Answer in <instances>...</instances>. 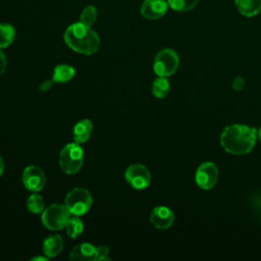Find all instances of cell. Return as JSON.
Instances as JSON below:
<instances>
[{
	"instance_id": "cb8c5ba5",
	"label": "cell",
	"mask_w": 261,
	"mask_h": 261,
	"mask_svg": "<svg viewBox=\"0 0 261 261\" xmlns=\"http://www.w3.org/2000/svg\"><path fill=\"white\" fill-rule=\"evenodd\" d=\"M245 87V80L242 76H237L232 82V88L236 91H241Z\"/></svg>"
},
{
	"instance_id": "9c48e42d",
	"label": "cell",
	"mask_w": 261,
	"mask_h": 261,
	"mask_svg": "<svg viewBox=\"0 0 261 261\" xmlns=\"http://www.w3.org/2000/svg\"><path fill=\"white\" fill-rule=\"evenodd\" d=\"M22 182L27 190L37 193L44 188L46 184V176L40 167L36 165H29L22 172Z\"/></svg>"
},
{
	"instance_id": "d4e9b609",
	"label": "cell",
	"mask_w": 261,
	"mask_h": 261,
	"mask_svg": "<svg viewBox=\"0 0 261 261\" xmlns=\"http://www.w3.org/2000/svg\"><path fill=\"white\" fill-rule=\"evenodd\" d=\"M6 56L0 49V75H2L6 69Z\"/></svg>"
},
{
	"instance_id": "3957f363",
	"label": "cell",
	"mask_w": 261,
	"mask_h": 261,
	"mask_svg": "<svg viewBox=\"0 0 261 261\" xmlns=\"http://www.w3.org/2000/svg\"><path fill=\"white\" fill-rule=\"evenodd\" d=\"M84 163V150L75 142L65 145L59 154V165L67 174H74Z\"/></svg>"
},
{
	"instance_id": "9a60e30c",
	"label": "cell",
	"mask_w": 261,
	"mask_h": 261,
	"mask_svg": "<svg viewBox=\"0 0 261 261\" xmlns=\"http://www.w3.org/2000/svg\"><path fill=\"white\" fill-rule=\"evenodd\" d=\"M234 3L245 16H254L261 11V0H234Z\"/></svg>"
},
{
	"instance_id": "484cf974",
	"label": "cell",
	"mask_w": 261,
	"mask_h": 261,
	"mask_svg": "<svg viewBox=\"0 0 261 261\" xmlns=\"http://www.w3.org/2000/svg\"><path fill=\"white\" fill-rule=\"evenodd\" d=\"M52 85H53V80H46V81H44V82L41 83V85H40V90H41L42 92L48 91V90H50V88L52 87Z\"/></svg>"
},
{
	"instance_id": "d6986e66",
	"label": "cell",
	"mask_w": 261,
	"mask_h": 261,
	"mask_svg": "<svg viewBox=\"0 0 261 261\" xmlns=\"http://www.w3.org/2000/svg\"><path fill=\"white\" fill-rule=\"evenodd\" d=\"M64 228H65V231H66V234L69 238L75 239L83 232L84 224H83V221L79 218V216L73 215V217H70L68 219Z\"/></svg>"
},
{
	"instance_id": "30bf717a",
	"label": "cell",
	"mask_w": 261,
	"mask_h": 261,
	"mask_svg": "<svg viewBox=\"0 0 261 261\" xmlns=\"http://www.w3.org/2000/svg\"><path fill=\"white\" fill-rule=\"evenodd\" d=\"M150 221L158 229H167L172 225L174 221V215L169 208L158 206L152 210Z\"/></svg>"
},
{
	"instance_id": "ac0fdd59",
	"label": "cell",
	"mask_w": 261,
	"mask_h": 261,
	"mask_svg": "<svg viewBox=\"0 0 261 261\" xmlns=\"http://www.w3.org/2000/svg\"><path fill=\"white\" fill-rule=\"evenodd\" d=\"M169 88H170V85L167 77L158 76L157 79L154 80L152 84V93L156 98L162 99L168 94Z\"/></svg>"
},
{
	"instance_id": "7c38bea8",
	"label": "cell",
	"mask_w": 261,
	"mask_h": 261,
	"mask_svg": "<svg viewBox=\"0 0 261 261\" xmlns=\"http://www.w3.org/2000/svg\"><path fill=\"white\" fill-rule=\"evenodd\" d=\"M97 248L90 243H81L75 245L69 253L70 260L94 261L97 260Z\"/></svg>"
},
{
	"instance_id": "4316f807",
	"label": "cell",
	"mask_w": 261,
	"mask_h": 261,
	"mask_svg": "<svg viewBox=\"0 0 261 261\" xmlns=\"http://www.w3.org/2000/svg\"><path fill=\"white\" fill-rule=\"evenodd\" d=\"M3 170H4V162H3L2 157L0 156V176H1L2 173H3Z\"/></svg>"
},
{
	"instance_id": "f1b7e54d",
	"label": "cell",
	"mask_w": 261,
	"mask_h": 261,
	"mask_svg": "<svg viewBox=\"0 0 261 261\" xmlns=\"http://www.w3.org/2000/svg\"><path fill=\"white\" fill-rule=\"evenodd\" d=\"M257 136H258V137H259V139L261 140V127H260V128H259V130L257 132Z\"/></svg>"
},
{
	"instance_id": "e0dca14e",
	"label": "cell",
	"mask_w": 261,
	"mask_h": 261,
	"mask_svg": "<svg viewBox=\"0 0 261 261\" xmlns=\"http://www.w3.org/2000/svg\"><path fill=\"white\" fill-rule=\"evenodd\" d=\"M15 38V29L7 22H0V49L12 44Z\"/></svg>"
},
{
	"instance_id": "5b68a950",
	"label": "cell",
	"mask_w": 261,
	"mask_h": 261,
	"mask_svg": "<svg viewBox=\"0 0 261 261\" xmlns=\"http://www.w3.org/2000/svg\"><path fill=\"white\" fill-rule=\"evenodd\" d=\"M69 218L70 212L65 204H52L42 212V223L50 230H59L64 228Z\"/></svg>"
},
{
	"instance_id": "277c9868",
	"label": "cell",
	"mask_w": 261,
	"mask_h": 261,
	"mask_svg": "<svg viewBox=\"0 0 261 261\" xmlns=\"http://www.w3.org/2000/svg\"><path fill=\"white\" fill-rule=\"evenodd\" d=\"M93 199L90 192L85 188H74L65 197V206L70 214L82 216L86 214L92 206Z\"/></svg>"
},
{
	"instance_id": "ba28073f",
	"label": "cell",
	"mask_w": 261,
	"mask_h": 261,
	"mask_svg": "<svg viewBox=\"0 0 261 261\" xmlns=\"http://www.w3.org/2000/svg\"><path fill=\"white\" fill-rule=\"evenodd\" d=\"M218 179V169L213 162H203L196 171L195 180L203 190L212 189Z\"/></svg>"
},
{
	"instance_id": "ffe728a7",
	"label": "cell",
	"mask_w": 261,
	"mask_h": 261,
	"mask_svg": "<svg viewBox=\"0 0 261 261\" xmlns=\"http://www.w3.org/2000/svg\"><path fill=\"white\" fill-rule=\"evenodd\" d=\"M27 208L31 213H42L45 209V202L43 197L39 194H32L27 200Z\"/></svg>"
},
{
	"instance_id": "4fadbf2b",
	"label": "cell",
	"mask_w": 261,
	"mask_h": 261,
	"mask_svg": "<svg viewBox=\"0 0 261 261\" xmlns=\"http://www.w3.org/2000/svg\"><path fill=\"white\" fill-rule=\"evenodd\" d=\"M93 132V124L91 120L89 119H82L77 121L73 127L72 132V137H73V142L77 144H83L86 143Z\"/></svg>"
},
{
	"instance_id": "52a82bcc",
	"label": "cell",
	"mask_w": 261,
	"mask_h": 261,
	"mask_svg": "<svg viewBox=\"0 0 261 261\" xmlns=\"http://www.w3.org/2000/svg\"><path fill=\"white\" fill-rule=\"evenodd\" d=\"M126 182L136 190H144L151 182V173L149 169L142 164H132L124 171Z\"/></svg>"
},
{
	"instance_id": "8992f818",
	"label": "cell",
	"mask_w": 261,
	"mask_h": 261,
	"mask_svg": "<svg viewBox=\"0 0 261 261\" xmlns=\"http://www.w3.org/2000/svg\"><path fill=\"white\" fill-rule=\"evenodd\" d=\"M179 64L177 53L169 48L160 50L153 61L154 72L158 76L167 77L175 72Z\"/></svg>"
},
{
	"instance_id": "603a6c76",
	"label": "cell",
	"mask_w": 261,
	"mask_h": 261,
	"mask_svg": "<svg viewBox=\"0 0 261 261\" xmlns=\"http://www.w3.org/2000/svg\"><path fill=\"white\" fill-rule=\"evenodd\" d=\"M97 260L99 261H108L111 260V257L109 255L110 250L107 246H99L97 247Z\"/></svg>"
},
{
	"instance_id": "2e32d148",
	"label": "cell",
	"mask_w": 261,
	"mask_h": 261,
	"mask_svg": "<svg viewBox=\"0 0 261 261\" xmlns=\"http://www.w3.org/2000/svg\"><path fill=\"white\" fill-rule=\"evenodd\" d=\"M75 70L71 65L58 64L54 70L52 80L54 83H67L74 76Z\"/></svg>"
},
{
	"instance_id": "7402d4cb",
	"label": "cell",
	"mask_w": 261,
	"mask_h": 261,
	"mask_svg": "<svg viewBox=\"0 0 261 261\" xmlns=\"http://www.w3.org/2000/svg\"><path fill=\"white\" fill-rule=\"evenodd\" d=\"M97 19V9L94 5L86 6L80 15V21L86 25L91 27Z\"/></svg>"
},
{
	"instance_id": "7a4b0ae2",
	"label": "cell",
	"mask_w": 261,
	"mask_h": 261,
	"mask_svg": "<svg viewBox=\"0 0 261 261\" xmlns=\"http://www.w3.org/2000/svg\"><path fill=\"white\" fill-rule=\"evenodd\" d=\"M66 45L80 54L92 55L100 47V38L91 27L81 21L70 24L63 35Z\"/></svg>"
},
{
	"instance_id": "8fae6325",
	"label": "cell",
	"mask_w": 261,
	"mask_h": 261,
	"mask_svg": "<svg viewBox=\"0 0 261 261\" xmlns=\"http://www.w3.org/2000/svg\"><path fill=\"white\" fill-rule=\"evenodd\" d=\"M167 1L165 0H145L141 5V14L148 19H158L167 11Z\"/></svg>"
},
{
	"instance_id": "5bb4252c",
	"label": "cell",
	"mask_w": 261,
	"mask_h": 261,
	"mask_svg": "<svg viewBox=\"0 0 261 261\" xmlns=\"http://www.w3.org/2000/svg\"><path fill=\"white\" fill-rule=\"evenodd\" d=\"M63 249V239L59 234H51L43 242V252L48 258L56 257Z\"/></svg>"
},
{
	"instance_id": "6da1fadb",
	"label": "cell",
	"mask_w": 261,
	"mask_h": 261,
	"mask_svg": "<svg viewBox=\"0 0 261 261\" xmlns=\"http://www.w3.org/2000/svg\"><path fill=\"white\" fill-rule=\"evenodd\" d=\"M257 139V130L244 124H230L220 135V144L223 149L233 155L249 153Z\"/></svg>"
},
{
	"instance_id": "44dd1931",
	"label": "cell",
	"mask_w": 261,
	"mask_h": 261,
	"mask_svg": "<svg viewBox=\"0 0 261 261\" xmlns=\"http://www.w3.org/2000/svg\"><path fill=\"white\" fill-rule=\"evenodd\" d=\"M199 0H167V4L170 8L178 12H185L193 9Z\"/></svg>"
},
{
	"instance_id": "83f0119b",
	"label": "cell",
	"mask_w": 261,
	"mask_h": 261,
	"mask_svg": "<svg viewBox=\"0 0 261 261\" xmlns=\"http://www.w3.org/2000/svg\"><path fill=\"white\" fill-rule=\"evenodd\" d=\"M49 258L45 255V256H43V257H40V256H38V257H35V258H33L32 259V261H35V260H42V261H46V260H48Z\"/></svg>"
}]
</instances>
